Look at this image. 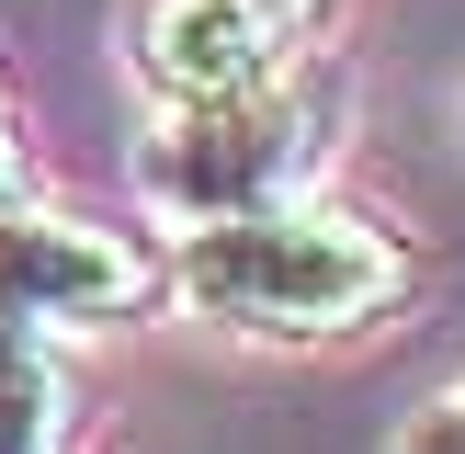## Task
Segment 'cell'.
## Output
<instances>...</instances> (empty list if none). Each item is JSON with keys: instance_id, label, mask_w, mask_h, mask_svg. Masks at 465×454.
<instances>
[{"instance_id": "cell-4", "label": "cell", "mask_w": 465, "mask_h": 454, "mask_svg": "<svg viewBox=\"0 0 465 454\" xmlns=\"http://www.w3.org/2000/svg\"><path fill=\"white\" fill-rule=\"evenodd\" d=\"M284 57H295V23L262 12V0H136V23H125V68L148 91V114L227 103V91L272 80Z\"/></svg>"}, {"instance_id": "cell-1", "label": "cell", "mask_w": 465, "mask_h": 454, "mask_svg": "<svg viewBox=\"0 0 465 454\" xmlns=\"http://www.w3.org/2000/svg\"><path fill=\"white\" fill-rule=\"evenodd\" d=\"M171 295L227 340L330 352V340L386 330L420 295V250L375 204L295 193V204H262V216H227V227H182L171 239Z\"/></svg>"}, {"instance_id": "cell-5", "label": "cell", "mask_w": 465, "mask_h": 454, "mask_svg": "<svg viewBox=\"0 0 465 454\" xmlns=\"http://www.w3.org/2000/svg\"><path fill=\"white\" fill-rule=\"evenodd\" d=\"M80 431V375H68V340L0 318V454H68Z\"/></svg>"}, {"instance_id": "cell-3", "label": "cell", "mask_w": 465, "mask_h": 454, "mask_svg": "<svg viewBox=\"0 0 465 454\" xmlns=\"http://www.w3.org/2000/svg\"><path fill=\"white\" fill-rule=\"evenodd\" d=\"M148 307H171V250L148 227L80 216V204H0V318L45 340L80 330H136Z\"/></svg>"}, {"instance_id": "cell-8", "label": "cell", "mask_w": 465, "mask_h": 454, "mask_svg": "<svg viewBox=\"0 0 465 454\" xmlns=\"http://www.w3.org/2000/svg\"><path fill=\"white\" fill-rule=\"evenodd\" d=\"M262 12H284L295 35H307V23H330V0H262Z\"/></svg>"}, {"instance_id": "cell-6", "label": "cell", "mask_w": 465, "mask_h": 454, "mask_svg": "<svg viewBox=\"0 0 465 454\" xmlns=\"http://www.w3.org/2000/svg\"><path fill=\"white\" fill-rule=\"evenodd\" d=\"M386 454H465V375L431 386V398L398 420V443H386Z\"/></svg>"}, {"instance_id": "cell-7", "label": "cell", "mask_w": 465, "mask_h": 454, "mask_svg": "<svg viewBox=\"0 0 465 454\" xmlns=\"http://www.w3.org/2000/svg\"><path fill=\"white\" fill-rule=\"evenodd\" d=\"M0 204H23V114H12V80H0Z\"/></svg>"}, {"instance_id": "cell-2", "label": "cell", "mask_w": 465, "mask_h": 454, "mask_svg": "<svg viewBox=\"0 0 465 454\" xmlns=\"http://www.w3.org/2000/svg\"><path fill=\"white\" fill-rule=\"evenodd\" d=\"M341 125H352V80H341V57L295 45L272 80L227 91V103H171V114H148V136H136V193H148L171 227L262 216V204L318 193Z\"/></svg>"}]
</instances>
